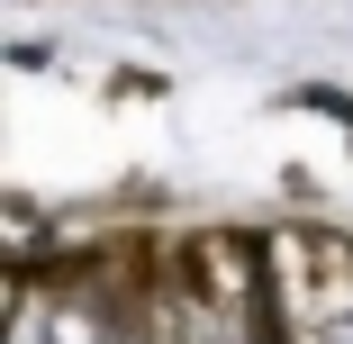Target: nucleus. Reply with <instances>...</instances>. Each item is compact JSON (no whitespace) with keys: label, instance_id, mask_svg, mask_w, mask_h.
Wrapping results in <instances>:
<instances>
[]
</instances>
